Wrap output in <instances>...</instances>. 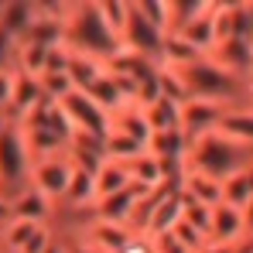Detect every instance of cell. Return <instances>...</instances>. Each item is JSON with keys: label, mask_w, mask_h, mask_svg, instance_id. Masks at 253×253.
Returning a JSON list of instances; mask_svg holds the SVG:
<instances>
[{"label": "cell", "mask_w": 253, "mask_h": 253, "mask_svg": "<svg viewBox=\"0 0 253 253\" xmlns=\"http://www.w3.org/2000/svg\"><path fill=\"white\" fill-rule=\"evenodd\" d=\"M62 44L69 51L92 55L110 62L117 55L120 42L106 31V24L99 21L96 3H65V17H62Z\"/></svg>", "instance_id": "cell-1"}, {"label": "cell", "mask_w": 253, "mask_h": 253, "mask_svg": "<svg viewBox=\"0 0 253 253\" xmlns=\"http://www.w3.org/2000/svg\"><path fill=\"white\" fill-rule=\"evenodd\" d=\"M250 161H253V151L222 140L219 133H206V137L192 140L188 151H185V168L202 171V174H209V178H215V181H222V178L243 171Z\"/></svg>", "instance_id": "cell-2"}, {"label": "cell", "mask_w": 253, "mask_h": 253, "mask_svg": "<svg viewBox=\"0 0 253 253\" xmlns=\"http://www.w3.org/2000/svg\"><path fill=\"white\" fill-rule=\"evenodd\" d=\"M181 76V83L188 89V96L195 99H209V103H219V106H236V103H247V92H243V79L222 72L209 55L185 65V69H174Z\"/></svg>", "instance_id": "cell-3"}, {"label": "cell", "mask_w": 253, "mask_h": 253, "mask_svg": "<svg viewBox=\"0 0 253 253\" xmlns=\"http://www.w3.org/2000/svg\"><path fill=\"white\" fill-rule=\"evenodd\" d=\"M28 174H31V158L24 151L21 130L7 124L0 130V195L10 202L21 188H28Z\"/></svg>", "instance_id": "cell-4"}, {"label": "cell", "mask_w": 253, "mask_h": 253, "mask_svg": "<svg viewBox=\"0 0 253 253\" xmlns=\"http://www.w3.org/2000/svg\"><path fill=\"white\" fill-rule=\"evenodd\" d=\"M72 171H76V165H72L69 154L62 151V154H51V158H42V161H31L28 185H31L35 192H42L48 202L62 206L65 188H69V181H72Z\"/></svg>", "instance_id": "cell-5"}, {"label": "cell", "mask_w": 253, "mask_h": 253, "mask_svg": "<svg viewBox=\"0 0 253 253\" xmlns=\"http://www.w3.org/2000/svg\"><path fill=\"white\" fill-rule=\"evenodd\" d=\"M58 103V110L69 117V124L76 133H89V137H106V113L85 96L83 89H69L62 99H55Z\"/></svg>", "instance_id": "cell-6"}, {"label": "cell", "mask_w": 253, "mask_h": 253, "mask_svg": "<svg viewBox=\"0 0 253 253\" xmlns=\"http://www.w3.org/2000/svg\"><path fill=\"white\" fill-rule=\"evenodd\" d=\"M44 103V89L38 76H28L21 69H10V103H7V124H21L28 113H35Z\"/></svg>", "instance_id": "cell-7"}, {"label": "cell", "mask_w": 253, "mask_h": 253, "mask_svg": "<svg viewBox=\"0 0 253 253\" xmlns=\"http://www.w3.org/2000/svg\"><path fill=\"white\" fill-rule=\"evenodd\" d=\"M219 117H222V106H219V103L188 96V99L181 103V110H178V130H181L185 140L192 144V140H199V137L212 133L215 124H219Z\"/></svg>", "instance_id": "cell-8"}, {"label": "cell", "mask_w": 253, "mask_h": 253, "mask_svg": "<svg viewBox=\"0 0 253 253\" xmlns=\"http://www.w3.org/2000/svg\"><path fill=\"white\" fill-rule=\"evenodd\" d=\"M212 133H219L222 140L253 151V106L250 103H236V106H222V117Z\"/></svg>", "instance_id": "cell-9"}, {"label": "cell", "mask_w": 253, "mask_h": 253, "mask_svg": "<svg viewBox=\"0 0 253 253\" xmlns=\"http://www.w3.org/2000/svg\"><path fill=\"white\" fill-rule=\"evenodd\" d=\"M209 240L212 243H222V247H243V243H250L240 209L219 202V206L212 209V215H209Z\"/></svg>", "instance_id": "cell-10"}, {"label": "cell", "mask_w": 253, "mask_h": 253, "mask_svg": "<svg viewBox=\"0 0 253 253\" xmlns=\"http://www.w3.org/2000/svg\"><path fill=\"white\" fill-rule=\"evenodd\" d=\"M161 35L137 14V7L130 3V17H126V31H124V42H120V48H126V51H137V55H144V58H154L158 62V51H161Z\"/></svg>", "instance_id": "cell-11"}, {"label": "cell", "mask_w": 253, "mask_h": 253, "mask_svg": "<svg viewBox=\"0 0 253 253\" xmlns=\"http://www.w3.org/2000/svg\"><path fill=\"white\" fill-rule=\"evenodd\" d=\"M147 188H137V185H130L124 192H117V195H106V199H99L85 219H96V222H117V226H126L130 222V212L137 206V199L144 195Z\"/></svg>", "instance_id": "cell-12"}, {"label": "cell", "mask_w": 253, "mask_h": 253, "mask_svg": "<svg viewBox=\"0 0 253 253\" xmlns=\"http://www.w3.org/2000/svg\"><path fill=\"white\" fill-rule=\"evenodd\" d=\"M55 215H58V206L48 202L42 192H35L31 185L21 188L10 199V219H28V222H48V226H55Z\"/></svg>", "instance_id": "cell-13"}, {"label": "cell", "mask_w": 253, "mask_h": 253, "mask_svg": "<svg viewBox=\"0 0 253 253\" xmlns=\"http://www.w3.org/2000/svg\"><path fill=\"white\" fill-rule=\"evenodd\" d=\"M209 58L229 76L236 79H247L250 72V62H253V44L243 42V38H229V42H219L215 48L209 51Z\"/></svg>", "instance_id": "cell-14"}, {"label": "cell", "mask_w": 253, "mask_h": 253, "mask_svg": "<svg viewBox=\"0 0 253 253\" xmlns=\"http://www.w3.org/2000/svg\"><path fill=\"white\" fill-rule=\"evenodd\" d=\"M178 192H181V199H188V202H199V206H206V209H215L219 202H222V181H215L209 174H202V171H181V178H178Z\"/></svg>", "instance_id": "cell-15"}, {"label": "cell", "mask_w": 253, "mask_h": 253, "mask_svg": "<svg viewBox=\"0 0 253 253\" xmlns=\"http://www.w3.org/2000/svg\"><path fill=\"white\" fill-rule=\"evenodd\" d=\"M106 133H117V137H126V140H137V144H147L151 137V126L144 120V110L137 103H126L120 110H113L106 117Z\"/></svg>", "instance_id": "cell-16"}, {"label": "cell", "mask_w": 253, "mask_h": 253, "mask_svg": "<svg viewBox=\"0 0 253 253\" xmlns=\"http://www.w3.org/2000/svg\"><path fill=\"white\" fill-rule=\"evenodd\" d=\"M212 7H215V3H212V0H206L202 14H199V17H192V21H188V24H185V28L178 31V35H181L185 42L192 44V48H195L199 55H209L212 48H215V28H212Z\"/></svg>", "instance_id": "cell-17"}, {"label": "cell", "mask_w": 253, "mask_h": 253, "mask_svg": "<svg viewBox=\"0 0 253 253\" xmlns=\"http://www.w3.org/2000/svg\"><path fill=\"white\" fill-rule=\"evenodd\" d=\"M181 209H185V199H181V192H178V188H171L168 195H165V202L154 209L151 222H147V236L154 240V236H165V233H171V229L181 222Z\"/></svg>", "instance_id": "cell-18"}, {"label": "cell", "mask_w": 253, "mask_h": 253, "mask_svg": "<svg viewBox=\"0 0 253 253\" xmlns=\"http://www.w3.org/2000/svg\"><path fill=\"white\" fill-rule=\"evenodd\" d=\"M144 151L158 161H185V151H188V140L181 130H161V133H151Z\"/></svg>", "instance_id": "cell-19"}, {"label": "cell", "mask_w": 253, "mask_h": 253, "mask_svg": "<svg viewBox=\"0 0 253 253\" xmlns=\"http://www.w3.org/2000/svg\"><path fill=\"white\" fill-rule=\"evenodd\" d=\"M130 185H133V181H130L126 165H120V161H103V165L96 168V202L106 199V195L124 192V188H130ZM96 202H92V206H96Z\"/></svg>", "instance_id": "cell-20"}, {"label": "cell", "mask_w": 253, "mask_h": 253, "mask_svg": "<svg viewBox=\"0 0 253 253\" xmlns=\"http://www.w3.org/2000/svg\"><path fill=\"white\" fill-rule=\"evenodd\" d=\"M126 171H130V181L137 185V188H158V185H168L165 181V174H161V161L158 158H151L147 151L144 154H137L130 165H126Z\"/></svg>", "instance_id": "cell-21"}, {"label": "cell", "mask_w": 253, "mask_h": 253, "mask_svg": "<svg viewBox=\"0 0 253 253\" xmlns=\"http://www.w3.org/2000/svg\"><path fill=\"white\" fill-rule=\"evenodd\" d=\"M96 10H99V21L106 24V31H110L117 42H124L126 17H130V0H99Z\"/></svg>", "instance_id": "cell-22"}, {"label": "cell", "mask_w": 253, "mask_h": 253, "mask_svg": "<svg viewBox=\"0 0 253 253\" xmlns=\"http://www.w3.org/2000/svg\"><path fill=\"white\" fill-rule=\"evenodd\" d=\"M178 103L171 99H154L151 106H144V120L151 126V133H161V130H178Z\"/></svg>", "instance_id": "cell-23"}, {"label": "cell", "mask_w": 253, "mask_h": 253, "mask_svg": "<svg viewBox=\"0 0 253 253\" xmlns=\"http://www.w3.org/2000/svg\"><path fill=\"white\" fill-rule=\"evenodd\" d=\"M35 10L31 3H3V14H0V31H7L14 42H21V35L28 31Z\"/></svg>", "instance_id": "cell-24"}, {"label": "cell", "mask_w": 253, "mask_h": 253, "mask_svg": "<svg viewBox=\"0 0 253 253\" xmlns=\"http://www.w3.org/2000/svg\"><path fill=\"white\" fill-rule=\"evenodd\" d=\"M133 7H137V14H140L161 38L171 35V3L168 0H140V3H133Z\"/></svg>", "instance_id": "cell-25"}, {"label": "cell", "mask_w": 253, "mask_h": 253, "mask_svg": "<svg viewBox=\"0 0 253 253\" xmlns=\"http://www.w3.org/2000/svg\"><path fill=\"white\" fill-rule=\"evenodd\" d=\"M137 154H144V144L126 140V137H117V133H106V137H103V161H120V165H130Z\"/></svg>", "instance_id": "cell-26"}, {"label": "cell", "mask_w": 253, "mask_h": 253, "mask_svg": "<svg viewBox=\"0 0 253 253\" xmlns=\"http://www.w3.org/2000/svg\"><path fill=\"white\" fill-rule=\"evenodd\" d=\"M253 199V188L247 181V168L222 178V206H233V209H243L247 202Z\"/></svg>", "instance_id": "cell-27"}, {"label": "cell", "mask_w": 253, "mask_h": 253, "mask_svg": "<svg viewBox=\"0 0 253 253\" xmlns=\"http://www.w3.org/2000/svg\"><path fill=\"white\" fill-rule=\"evenodd\" d=\"M158 92H161V99H171V103H185L188 99V89L181 83V76L168 69V65H158Z\"/></svg>", "instance_id": "cell-28"}, {"label": "cell", "mask_w": 253, "mask_h": 253, "mask_svg": "<svg viewBox=\"0 0 253 253\" xmlns=\"http://www.w3.org/2000/svg\"><path fill=\"white\" fill-rule=\"evenodd\" d=\"M171 3V35H178L192 17H199L202 14V7H206V0H168Z\"/></svg>", "instance_id": "cell-29"}, {"label": "cell", "mask_w": 253, "mask_h": 253, "mask_svg": "<svg viewBox=\"0 0 253 253\" xmlns=\"http://www.w3.org/2000/svg\"><path fill=\"white\" fill-rule=\"evenodd\" d=\"M209 215L212 209H206V206H199V202H188L185 199V209H181V222H188L195 233H202L206 240H209Z\"/></svg>", "instance_id": "cell-30"}, {"label": "cell", "mask_w": 253, "mask_h": 253, "mask_svg": "<svg viewBox=\"0 0 253 253\" xmlns=\"http://www.w3.org/2000/svg\"><path fill=\"white\" fill-rule=\"evenodd\" d=\"M44 72H69V48L58 42L48 48V58H44ZM42 72V76H44Z\"/></svg>", "instance_id": "cell-31"}, {"label": "cell", "mask_w": 253, "mask_h": 253, "mask_svg": "<svg viewBox=\"0 0 253 253\" xmlns=\"http://www.w3.org/2000/svg\"><path fill=\"white\" fill-rule=\"evenodd\" d=\"M55 240V226H38L35 233H31V240L21 247V253H44V247Z\"/></svg>", "instance_id": "cell-32"}, {"label": "cell", "mask_w": 253, "mask_h": 253, "mask_svg": "<svg viewBox=\"0 0 253 253\" xmlns=\"http://www.w3.org/2000/svg\"><path fill=\"white\" fill-rule=\"evenodd\" d=\"M117 253H154V240H151L147 233H133Z\"/></svg>", "instance_id": "cell-33"}, {"label": "cell", "mask_w": 253, "mask_h": 253, "mask_svg": "<svg viewBox=\"0 0 253 253\" xmlns=\"http://www.w3.org/2000/svg\"><path fill=\"white\" fill-rule=\"evenodd\" d=\"M154 253H192V250H185L171 233H165V236H154Z\"/></svg>", "instance_id": "cell-34"}, {"label": "cell", "mask_w": 253, "mask_h": 253, "mask_svg": "<svg viewBox=\"0 0 253 253\" xmlns=\"http://www.w3.org/2000/svg\"><path fill=\"white\" fill-rule=\"evenodd\" d=\"M7 103H10V69H0V117L7 120Z\"/></svg>", "instance_id": "cell-35"}, {"label": "cell", "mask_w": 253, "mask_h": 253, "mask_svg": "<svg viewBox=\"0 0 253 253\" xmlns=\"http://www.w3.org/2000/svg\"><path fill=\"white\" fill-rule=\"evenodd\" d=\"M62 236H65V253H96V250H89L83 240H79V233H65V229H58Z\"/></svg>", "instance_id": "cell-36"}, {"label": "cell", "mask_w": 253, "mask_h": 253, "mask_svg": "<svg viewBox=\"0 0 253 253\" xmlns=\"http://www.w3.org/2000/svg\"><path fill=\"white\" fill-rule=\"evenodd\" d=\"M195 253H240V247H222V243H212V240H206V243H202Z\"/></svg>", "instance_id": "cell-37"}, {"label": "cell", "mask_w": 253, "mask_h": 253, "mask_svg": "<svg viewBox=\"0 0 253 253\" xmlns=\"http://www.w3.org/2000/svg\"><path fill=\"white\" fill-rule=\"evenodd\" d=\"M240 215H243V226H247V240L253 243V199L240 209Z\"/></svg>", "instance_id": "cell-38"}, {"label": "cell", "mask_w": 253, "mask_h": 253, "mask_svg": "<svg viewBox=\"0 0 253 253\" xmlns=\"http://www.w3.org/2000/svg\"><path fill=\"white\" fill-rule=\"evenodd\" d=\"M44 253H65V236H62L58 229H55V240L44 247Z\"/></svg>", "instance_id": "cell-39"}, {"label": "cell", "mask_w": 253, "mask_h": 253, "mask_svg": "<svg viewBox=\"0 0 253 253\" xmlns=\"http://www.w3.org/2000/svg\"><path fill=\"white\" fill-rule=\"evenodd\" d=\"M7 219H10V202H7V199L0 195V226H3Z\"/></svg>", "instance_id": "cell-40"}, {"label": "cell", "mask_w": 253, "mask_h": 253, "mask_svg": "<svg viewBox=\"0 0 253 253\" xmlns=\"http://www.w3.org/2000/svg\"><path fill=\"white\" fill-rule=\"evenodd\" d=\"M247 181H250V188H253V161L247 165Z\"/></svg>", "instance_id": "cell-41"}, {"label": "cell", "mask_w": 253, "mask_h": 253, "mask_svg": "<svg viewBox=\"0 0 253 253\" xmlns=\"http://www.w3.org/2000/svg\"><path fill=\"white\" fill-rule=\"evenodd\" d=\"M247 42H250V44H253V17H250V38H247Z\"/></svg>", "instance_id": "cell-42"}, {"label": "cell", "mask_w": 253, "mask_h": 253, "mask_svg": "<svg viewBox=\"0 0 253 253\" xmlns=\"http://www.w3.org/2000/svg\"><path fill=\"white\" fill-rule=\"evenodd\" d=\"M3 126H7V120H3V117H0V130H3Z\"/></svg>", "instance_id": "cell-43"}, {"label": "cell", "mask_w": 253, "mask_h": 253, "mask_svg": "<svg viewBox=\"0 0 253 253\" xmlns=\"http://www.w3.org/2000/svg\"><path fill=\"white\" fill-rule=\"evenodd\" d=\"M0 14H3V3H0Z\"/></svg>", "instance_id": "cell-44"}, {"label": "cell", "mask_w": 253, "mask_h": 253, "mask_svg": "<svg viewBox=\"0 0 253 253\" xmlns=\"http://www.w3.org/2000/svg\"><path fill=\"white\" fill-rule=\"evenodd\" d=\"M250 72H253V62H250Z\"/></svg>", "instance_id": "cell-45"}, {"label": "cell", "mask_w": 253, "mask_h": 253, "mask_svg": "<svg viewBox=\"0 0 253 253\" xmlns=\"http://www.w3.org/2000/svg\"><path fill=\"white\" fill-rule=\"evenodd\" d=\"M0 253H3V250H0Z\"/></svg>", "instance_id": "cell-46"}, {"label": "cell", "mask_w": 253, "mask_h": 253, "mask_svg": "<svg viewBox=\"0 0 253 253\" xmlns=\"http://www.w3.org/2000/svg\"><path fill=\"white\" fill-rule=\"evenodd\" d=\"M250 253H253V250H250Z\"/></svg>", "instance_id": "cell-47"}]
</instances>
